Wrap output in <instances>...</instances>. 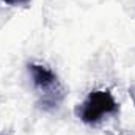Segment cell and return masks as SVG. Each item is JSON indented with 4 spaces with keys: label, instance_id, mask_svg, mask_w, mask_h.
Instances as JSON below:
<instances>
[{
    "label": "cell",
    "instance_id": "obj_3",
    "mask_svg": "<svg viewBox=\"0 0 135 135\" xmlns=\"http://www.w3.org/2000/svg\"><path fill=\"white\" fill-rule=\"evenodd\" d=\"M2 2L6 3V5L17 6V5H25V3H28V2H32V0H2Z\"/></svg>",
    "mask_w": 135,
    "mask_h": 135
},
{
    "label": "cell",
    "instance_id": "obj_2",
    "mask_svg": "<svg viewBox=\"0 0 135 135\" xmlns=\"http://www.w3.org/2000/svg\"><path fill=\"white\" fill-rule=\"evenodd\" d=\"M118 110L119 105L108 90H93L86 99L77 107L75 113L85 124L96 126L104 119V116L115 115Z\"/></svg>",
    "mask_w": 135,
    "mask_h": 135
},
{
    "label": "cell",
    "instance_id": "obj_1",
    "mask_svg": "<svg viewBox=\"0 0 135 135\" xmlns=\"http://www.w3.org/2000/svg\"><path fill=\"white\" fill-rule=\"evenodd\" d=\"M28 72H30L35 90L39 94L41 107L46 110L57 108L66 96L65 86L58 80L57 74L50 68L44 66V65H38V63L28 65Z\"/></svg>",
    "mask_w": 135,
    "mask_h": 135
},
{
    "label": "cell",
    "instance_id": "obj_4",
    "mask_svg": "<svg viewBox=\"0 0 135 135\" xmlns=\"http://www.w3.org/2000/svg\"><path fill=\"white\" fill-rule=\"evenodd\" d=\"M129 94H131V98H132V102H134V105H135V86H134V88H131Z\"/></svg>",
    "mask_w": 135,
    "mask_h": 135
}]
</instances>
